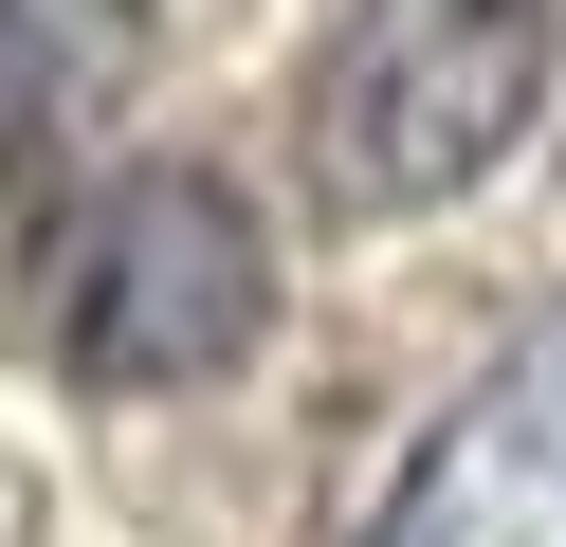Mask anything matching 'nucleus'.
I'll list each match as a JSON object with an SVG mask.
<instances>
[{
    "label": "nucleus",
    "instance_id": "obj_1",
    "mask_svg": "<svg viewBox=\"0 0 566 547\" xmlns=\"http://www.w3.org/2000/svg\"><path fill=\"white\" fill-rule=\"evenodd\" d=\"M548 55H566V0H347L293 92L311 182L347 219H420L457 182H493L548 109Z\"/></svg>",
    "mask_w": 566,
    "mask_h": 547
},
{
    "label": "nucleus",
    "instance_id": "obj_2",
    "mask_svg": "<svg viewBox=\"0 0 566 547\" xmlns=\"http://www.w3.org/2000/svg\"><path fill=\"white\" fill-rule=\"evenodd\" d=\"M38 328L74 383H220L274 328V238L220 165H111L38 255Z\"/></svg>",
    "mask_w": 566,
    "mask_h": 547
},
{
    "label": "nucleus",
    "instance_id": "obj_3",
    "mask_svg": "<svg viewBox=\"0 0 566 547\" xmlns=\"http://www.w3.org/2000/svg\"><path fill=\"white\" fill-rule=\"evenodd\" d=\"M366 547H566V311L457 383V420L402 456Z\"/></svg>",
    "mask_w": 566,
    "mask_h": 547
},
{
    "label": "nucleus",
    "instance_id": "obj_4",
    "mask_svg": "<svg viewBox=\"0 0 566 547\" xmlns=\"http://www.w3.org/2000/svg\"><path fill=\"white\" fill-rule=\"evenodd\" d=\"M128 73H147V0H0V165L92 146Z\"/></svg>",
    "mask_w": 566,
    "mask_h": 547
}]
</instances>
